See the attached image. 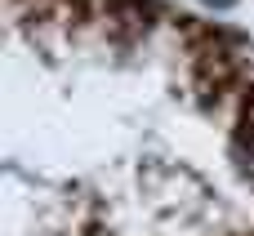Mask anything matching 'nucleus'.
<instances>
[{
    "mask_svg": "<svg viewBox=\"0 0 254 236\" xmlns=\"http://www.w3.org/2000/svg\"><path fill=\"white\" fill-rule=\"evenodd\" d=\"M205 4H219V9H223V4H232V0H205Z\"/></svg>",
    "mask_w": 254,
    "mask_h": 236,
    "instance_id": "2",
    "label": "nucleus"
},
{
    "mask_svg": "<svg viewBox=\"0 0 254 236\" xmlns=\"http://www.w3.org/2000/svg\"><path fill=\"white\" fill-rule=\"evenodd\" d=\"M246 170H250V178H254V138H250V161H246Z\"/></svg>",
    "mask_w": 254,
    "mask_h": 236,
    "instance_id": "1",
    "label": "nucleus"
}]
</instances>
